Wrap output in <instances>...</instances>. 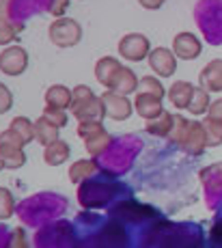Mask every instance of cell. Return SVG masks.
Wrapping results in <instances>:
<instances>
[{
	"label": "cell",
	"mask_w": 222,
	"mask_h": 248,
	"mask_svg": "<svg viewBox=\"0 0 222 248\" xmlns=\"http://www.w3.org/2000/svg\"><path fill=\"white\" fill-rule=\"evenodd\" d=\"M72 112L74 117L82 121H99L106 117V108H104L102 97L93 95V91L87 84H78L74 89V99H72Z\"/></svg>",
	"instance_id": "cell-1"
},
{
	"label": "cell",
	"mask_w": 222,
	"mask_h": 248,
	"mask_svg": "<svg viewBox=\"0 0 222 248\" xmlns=\"http://www.w3.org/2000/svg\"><path fill=\"white\" fill-rule=\"evenodd\" d=\"M22 147L24 142L13 130H4L0 134V160L4 169H20L26 164V154Z\"/></svg>",
	"instance_id": "cell-2"
},
{
	"label": "cell",
	"mask_w": 222,
	"mask_h": 248,
	"mask_svg": "<svg viewBox=\"0 0 222 248\" xmlns=\"http://www.w3.org/2000/svg\"><path fill=\"white\" fill-rule=\"evenodd\" d=\"M48 35L54 46L72 47L75 44H80V39H82V26L75 20H72V17H59V20L50 24Z\"/></svg>",
	"instance_id": "cell-3"
},
{
	"label": "cell",
	"mask_w": 222,
	"mask_h": 248,
	"mask_svg": "<svg viewBox=\"0 0 222 248\" xmlns=\"http://www.w3.org/2000/svg\"><path fill=\"white\" fill-rule=\"evenodd\" d=\"M149 39L140 32H130L123 39L119 41V54L123 56L125 61H132V63H140V61H147V56L151 54L149 50Z\"/></svg>",
	"instance_id": "cell-4"
},
{
	"label": "cell",
	"mask_w": 222,
	"mask_h": 248,
	"mask_svg": "<svg viewBox=\"0 0 222 248\" xmlns=\"http://www.w3.org/2000/svg\"><path fill=\"white\" fill-rule=\"evenodd\" d=\"M28 67V52L22 46H9L0 52V71L7 76H20Z\"/></svg>",
	"instance_id": "cell-5"
},
{
	"label": "cell",
	"mask_w": 222,
	"mask_h": 248,
	"mask_svg": "<svg viewBox=\"0 0 222 248\" xmlns=\"http://www.w3.org/2000/svg\"><path fill=\"white\" fill-rule=\"evenodd\" d=\"M102 102H104V108H106V117L115 119V121H125L132 114V102L127 99V95H121L117 91L108 89L102 95Z\"/></svg>",
	"instance_id": "cell-6"
},
{
	"label": "cell",
	"mask_w": 222,
	"mask_h": 248,
	"mask_svg": "<svg viewBox=\"0 0 222 248\" xmlns=\"http://www.w3.org/2000/svg\"><path fill=\"white\" fill-rule=\"evenodd\" d=\"M149 67L160 76V78H168V76L175 74L177 69V61H175V54L166 47H155L151 50V54L147 56Z\"/></svg>",
	"instance_id": "cell-7"
},
{
	"label": "cell",
	"mask_w": 222,
	"mask_h": 248,
	"mask_svg": "<svg viewBox=\"0 0 222 248\" xmlns=\"http://www.w3.org/2000/svg\"><path fill=\"white\" fill-rule=\"evenodd\" d=\"M134 110L145 119V121H153L160 114L164 112L162 108V99L153 97V95H145V93H136L134 97Z\"/></svg>",
	"instance_id": "cell-8"
},
{
	"label": "cell",
	"mask_w": 222,
	"mask_h": 248,
	"mask_svg": "<svg viewBox=\"0 0 222 248\" xmlns=\"http://www.w3.org/2000/svg\"><path fill=\"white\" fill-rule=\"evenodd\" d=\"M173 50L179 59H196L201 54V41L190 32H179L173 41Z\"/></svg>",
	"instance_id": "cell-9"
},
{
	"label": "cell",
	"mask_w": 222,
	"mask_h": 248,
	"mask_svg": "<svg viewBox=\"0 0 222 248\" xmlns=\"http://www.w3.org/2000/svg\"><path fill=\"white\" fill-rule=\"evenodd\" d=\"M72 99H74V91H69L63 84H54V87L45 91V108L65 110V108H72Z\"/></svg>",
	"instance_id": "cell-10"
},
{
	"label": "cell",
	"mask_w": 222,
	"mask_h": 248,
	"mask_svg": "<svg viewBox=\"0 0 222 248\" xmlns=\"http://www.w3.org/2000/svg\"><path fill=\"white\" fill-rule=\"evenodd\" d=\"M138 82H140L138 76H136L130 67L121 65V69L117 71L115 80H112V84H110V91H117V93H121V95H130L138 89Z\"/></svg>",
	"instance_id": "cell-11"
},
{
	"label": "cell",
	"mask_w": 222,
	"mask_h": 248,
	"mask_svg": "<svg viewBox=\"0 0 222 248\" xmlns=\"http://www.w3.org/2000/svg\"><path fill=\"white\" fill-rule=\"evenodd\" d=\"M82 140H84V147H87V151L93 155V158L102 155L104 151H106L108 147L112 145V136L106 132V127H99L97 132L89 134L87 138H82Z\"/></svg>",
	"instance_id": "cell-12"
},
{
	"label": "cell",
	"mask_w": 222,
	"mask_h": 248,
	"mask_svg": "<svg viewBox=\"0 0 222 248\" xmlns=\"http://www.w3.org/2000/svg\"><path fill=\"white\" fill-rule=\"evenodd\" d=\"M119 69H121V63L117 59H112V56H104V59H99L97 65H95L97 82H102L104 87L110 89L112 80H115V76H117V71H119Z\"/></svg>",
	"instance_id": "cell-13"
},
{
	"label": "cell",
	"mask_w": 222,
	"mask_h": 248,
	"mask_svg": "<svg viewBox=\"0 0 222 248\" xmlns=\"http://www.w3.org/2000/svg\"><path fill=\"white\" fill-rule=\"evenodd\" d=\"M192 95H194V87L188 82H175L168 89V99H171V104L175 108H188Z\"/></svg>",
	"instance_id": "cell-14"
},
{
	"label": "cell",
	"mask_w": 222,
	"mask_h": 248,
	"mask_svg": "<svg viewBox=\"0 0 222 248\" xmlns=\"http://www.w3.org/2000/svg\"><path fill=\"white\" fill-rule=\"evenodd\" d=\"M179 145L188 154H198L203 149V145H205V130L201 125H196V123H190V130H188V134L183 136V140Z\"/></svg>",
	"instance_id": "cell-15"
},
{
	"label": "cell",
	"mask_w": 222,
	"mask_h": 248,
	"mask_svg": "<svg viewBox=\"0 0 222 248\" xmlns=\"http://www.w3.org/2000/svg\"><path fill=\"white\" fill-rule=\"evenodd\" d=\"M69 154H72V149H69L67 142L54 140L52 145H48L44 149V160H45V164H50V166H59L69 158Z\"/></svg>",
	"instance_id": "cell-16"
},
{
	"label": "cell",
	"mask_w": 222,
	"mask_h": 248,
	"mask_svg": "<svg viewBox=\"0 0 222 248\" xmlns=\"http://www.w3.org/2000/svg\"><path fill=\"white\" fill-rule=\"evenodd\" d=\"M35 140H39L44 147L52 145L54 140H59V127L54 123H50L45 117L35 121Z\"/></svg>",
	"instance_id": "cell-17"
},
{
	"label": "cell",
	"mask_w": 222,
	"mask_h": 248,
	"mask_svg": "<svg viewBox=\"0 0 222 248\" xmlns=\"http://www.w3.org/2000/svg\"><path fill=\"white\" fill-rule=\"evenodd\" d=\"M95 173H97V164L93 160H78L75 164H72V169H69V179H72L74 184H82V181H87Z\"/></svg>",
	"instance_id": "cell-18"
},
{
	"label": "cell",
	"mask_w": 222,
	"mask_h": 248,
	"mask_svg": "<svg viewBox=\"0 0 222 248\" xmlns=\"http://www.w3.org/2000/svg\"><path fill=\"white\" fill-rule=\"evenodd\" d=\"M201 82L211 91L222 89V61H216V63L207 65V69L203 71V76H201Z\"/></svg>",
	"instance_id": "cell-19"
},
{
	"label": "cell",
	"mask_w": 222,
	"mask_h": 248,
	"mask_svg": "<svg viewBox=\"0 0 222 248\" xmlns=\"http://www.w3.org/2000/svg\"><path fill=\"white\" fill-rule=\"evenodd\" d=\"M171 130H173V114H168L166 110L160 114L158 119H153V121H147V132L153 134V136L166 138L168 134H171Z\"/></svg>",
	"instance_id": "cell-20"
},
{
	"label": "cell",
	"mask_w": 222,
	"mask_h": 248,
	"mask_svg": "<svg viewBox=\"0 0 222 248\" xmlns=\"http://www.w3.org/2000/svg\"><path fill=\"white\" fill-rule=\"evenodd\" d=\"M9 130H13L17 136L22 138V142L28 145L30 140H35V123H30L26 117H15L9 125Z\"/></svg>",
	"instance_id": "cell-21"
},
{
	"label": "cell",
	"mask_w": 222,
	"mask_h": 248,
	"mask_svg": "<svg viewBox=\"0 0 222 248\" xmlns=\"http://www.w3.org/2000/svg\"><path fill=\"white\" fill-rule=\"evenodd\" d=\"M136 93L153 95V97H160V99H162V97H164V87H162V82H160L158 78H153V76H145V78H140Z\"/></svg>",
	"instance_id": "cell-22"
},
{
	"label": "cell",
	"mask_w": 222,
	"mask_h": 248,
	"mask_svg": "<svg viewBox=\"0 0 222 248\" xmlns=\"http://www.w3.org/2000/svg\"><path fill=\"white\" fill-rule=\"evenodd\" d=\"M22 24H13L11 20H0V44H15L17 32L22 31Z\"/></svg>",
	"instance_id": "cell-23"
},
{
	"label": "cell",
	"mask_w": 222,
	"mask_h": 248,
	"mask_svg": "<svg viewBox=\"0 0 222 248\" xmlns=\"http://www.w3.org/2000/svg\"><path fill=\"white\" fill-rule=\"evenodd\" d=\"M188 130H190V121H186L181 114H173V130L168 134V138L173 142H181L183 136L188 134Z\"/></svg>",
	"instance_id": "cell-24"
},
{
	"label": "cell",
	"mask_w": 222,
	"mask_h": 248,
	"mask_svg": "<svg viewBox=\"0 0 222 248\" xmlns=\"http://www.w3.org/2000/svg\"><path fill=\"white\" fill-rule=\"evenodd\" d=\"M13 209H15V201H13V194L9 188H0V220H7L13 216Z\"/></svg>",
	"instance_id": "cell-25"
},
{
	"label": "cell",
	"mask_w": 222,
	"mask_h": 248,
	"mask_svg": "<svg viewBox=\"0 0 222 248\" xmlns=\"http://www.w3.org/2000/svg\"><path fill=\"white\" fill-rule=\"evenodd\" d=\"M205 106H207V93H205V91H201V89H194V95H192V99H190L188 110L198 114V112L205 110Z\"/></svg>",
	"instance_id": "cell-26"
},
{
	"label": "cell",
	"mask_w": 222,
	"mask_h": 248,
	"mask_svg": "<svg viewBox=\"0 0 222 248\" xmlns=\"http://www.w3.org/2000/svg\"><path fill=\"white\" fill-rule=\"evenodd\" d=\"M44 117L48 119L50 123H54L56 127H65V125H67V114H65V110H56V108H45V110H44Z\"/></svg>",
	"instance_id": "cell-27"
},
{
	"label": "cell",
	"mask_w": 222,
	"mask_h": 248,
	"mask_svg": "<svg viewBox=\"0 0 222 248\" xmlns=\"http://www.w3.org/2000/svg\"><path fill=\"white\" fill-rule=\"evenodd\" d=\"M11 106H13V95H11V91H9L7 84L0 82V114L9 112V110H11Z\"/></svg>",
	"instance_id": "cell-28"
},
{
	"label": "cell",
	"mask_w": 222,
	"mask_h": 248,
	"mask_svg": "<svg viewBox=\"0 0 222 248\" xmlns=\"http://www.w3.org/2000/svg\"><path fill=\"white\" fill-rule=\"evenodd\" d=\"M9 248H28L26 233L22 229H13L11 237H9Z\"/></svg>",
	"instance_id": "cell-29"
},
{
	"label": "cell",
	"mask_w": 222,
	"mask_h": 248,
	"mask_svg": "<svg viewBox=\"0 0 222 248\" xmlns=\"http://www.w3.org/2000/svg\"><path fill=\"white\" fill-rule=\"evenodd\" d=\"M69 7V0H48V13L59 20V17H63V13L67 11Z\"/></svg>",
	"instance_id": "cell-30"
},
{
	"label": "cell",
	"mask_w": 222,
	"mask_h": 248,
	"mask_svg": "<svg viewBox=\"0 0 222 248\" xmlns=\"http://www.w3.org/2000/svg\"><path fill=\"white\" fill-rule=\"evenodd\" d=\"M138 2H140V7L149 9V11H155V9H160L166 0H138Z\"/></svg>",
	"instance_id": "cell-31"
},
{
	"label": "cell",
	"mask_w": 222,
	"mask_h": 248,
	"mask_svg": "<svg viewBox=\"0 0 222 248\" xmlns=\"http://www.w3.org/2000/svg\"><path fill=\"white\" fill-rule=\"evenodd\" d=\"M9 4L11 0H0V20H9Z\"/></svg>",
	"instance_id": "cell-32"
},
{
	"label": "cell",
	"mask_w": 222,
	"mask_h": 248,
	"mask_svg": "<svg viewBox=\"0 0 222 248\" xmlns=\"http://www.w3.org/2000/svg\"><path fill=\"white\" fill-rule=\"evenodd\" d=\"M4 169V164H2V160H0V170H2Z\"/></svg>",
	"instance_id": "cell-33"
}]
</instances>
